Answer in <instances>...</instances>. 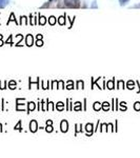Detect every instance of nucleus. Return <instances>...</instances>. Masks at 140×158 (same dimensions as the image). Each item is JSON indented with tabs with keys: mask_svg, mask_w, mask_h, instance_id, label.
<instances>
[{
	"mask_svg": "<svg viewBox=\"0 0 140 158\" xmlns=\"http://www.w3.org/2000/svg\"><path fill=\"white\" fill-rule=\"evenodd\" d=\"M50 1H53V0H50Z\"/></svg>",
	"mask_w": 140,
	"mask_h": 158,
	"instance_id": "nucleus-9",
	"label": "nucleus"
},
{
	"mask_svg": "<svg viewBox=\"0 0 140 158\" xmlns=\"http://www.w3.org/2000/svg\"><path fill=\"white\" fill-rule=\"evenodd\" d=\"M30 128H31V131L35 132L37 130V122L35 120H33L32 122H31V124H30Z\"/></svg>",
	"mask_w": 140,
	"mask_h": 158,
	"instance_id": "nucleus-2",
	"label": "nucleus"
},
{
	"mask_svg": "<svg viewBox=\"0 0 140 158\" xmlns=\"http://www.w3.org/2000/svg\"><path fill=\"white\" fill-rule=\"evenodd\" d=\"M55 22H56L55 17H51V18H50V23L51 24H55Z\"/></svg>",
	"mask_w": 140,
	"mask_h": 158,
	"instance_id": "nucleus-6",
	"label": "nucleus"
},
{
	"mask_svg": "<svg viewBox=\"0 0 140 158\" xmlns=\"http://www.w3.org/2000/svg\"><path fill=\"white\" fill-rule=\"evenodd\" d=\"M27 45H32V36H31V35H29L27 38Z\"/></svg>",
	"mask_w": 140,
	"mask_h": 158,
	"instance_id": "nucleus-5",
	"label": "nucleus"
},
{
	"mask_svg": "<svg viewBox=\"0 0 140 158\" xmlns=\"http://www.w3.org/2000/svg\"><path fill=\"white\" fill-rule=\"evenodd\" d=\"M94 108H95V110H98L99 109V102H96V104H95V106H94Z\"/></svg>",
	"mask_w": 140,
	"mask_h": 158,
	"instance_id": "nucleus-8",
	"label": "nucleus"
},
{
	"mask_svg": "<svg viewBox=\"0 0 140 158\" xmlns=\"http://www.w3.org/2000/svg\"><path fill=\"white\" fill-rule=\"evenodd\" d=\"M7 3H9V0H0V9L4 7Z\"/></svg>",
	"mask_w": 140,
	"mask_h": 158,
	"instance_id": "nucleus-4",
	"label": "nucleus"
},
{
	"mask_svg": "<svg viewBox=\"0 0 140 158\" xmlns=\"http://www.w3.org/2000/svg\"><path fill=\"white\" fill-rule=\"evenodd\" d=\"M61 130H62V132L68 131V123H67V121H62V123H61Z\"/></svg>",
	"mask_w": 140,
	"mask_h": 158,
	"instance_id": "nucleus-3",
	"label": "nucleus"
},
{
	"mask_svg": "<svg viewBox=\"0 0 140 158\" xmlns=\"http://www.w3.org/2000/svg\"><path fill=\"white\" fill-rule=\"evenodd\" d=\"M65 6L68 7H78L79 6V2L78 0H64Z\"/></svg>",
	"mask_w": 140,
	"mask_h": 158,
	"instance_id": "nucleus-1",
	"label": "nucleus"
},
{
	"mask_svg": "<svg viewBox=\"0 0 140 158\" xmlns=\"http://www.w3.org/2000/svg\"><path fill=\"white\" fill-rule=\"evenodd\" d=\"M45 18L44 17H40V24H44V22H45V20H44Z\"/></svg>",
	"mask_w": 140,
	"mask_h": 158,
	"instance_id": "nucleus-7",
	"label": "nucleus"
}]
</instances>
